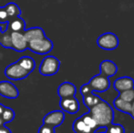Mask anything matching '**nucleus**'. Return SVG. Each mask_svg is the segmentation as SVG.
Here are the masks:
<instances>
[{"mask_svg":"<svg viewBox=\"0 0 134 133\" xmlns=\"http://www.w3.org/2000/svg\"><path fill=\"white\" fill-rule=\"evenodd\" d=\"M88 113L95 119L98 128H106L113 122L114 119V111L112 107L103 100L90 108Z\"/></svg>","mask_w":134,"mask_h":133,"instance_id":"1","label":"nucleus"},{"mask_svg":"<svg viewBox=\"0 0 134 133\" xmlns=\"http://www.w3.org/2000/svg\"><path fill=\"white\" fill-rule=\"evenodd\" d=\"M60 67V61L53 56H48L41 62L39 72L43 76H53L57 74Z\"/></svg>","mask_w":134,"mask_h":133,"instance_id":"2","label":"nucleus"},{"mask_svg":"<svg viewBox=\"0 0 134 133\" xmlns=\"http://www.w3.org/2000/svg\"><path fill=\"white\" fill-rule=\"evenodd\" d=\"M27 48L32 52L38 55H45L48 54L53 49V43L48 37L34 40L27 43Z\"/></svg>","mask_w":134,"mask_h":133,"instance_id":"3","label":"nucleus"},{"mask_svg":"<svg viewBox=\"0 0 134 133\" xmlns=\"http://www.w3.org/2000/svg\"><path fill=\"white\" fill-rule=\"evenodd\" d=\"M97 45L104 50H114L119 47V38L114 33L107 32L97 39Z\"/></svg>","mask_w":134,"mask_h":133,"instance_id":"4","label":"nucleus"},{"mask_svg":"<svg viewBox=\"0 0 134 133\" xmlns=\"http://www.w3.org/2000/svg\"><path fill=\"white\" fill-rule=\"evenodd\" d=\"M88 85L90 86L93 92L102 93L109 89L110 81H109V78L99 73V74L94 76L92 78H90Z\"/></svg>","mask_w":134,"mask_h":133,"instance_id":"5","label":"nucleus"},{"mask_svg":"<svg viewBox=\"0 0 134 133\" xmlns=\"http://www.w3.org/2000/svg\"><path fill=\"white\" fill-rule=\"evenodd\" d=\"M5 75L7 78L13 80H20L26 78L29 75L27 71H26L21 66L18 65V63H12L9 66L7 67L5 70Z\"/></svg>","mask_w":134,"mask_h":133,"instance_id":"6","label":"nucleus"},{"mask_svg":"<svg viewBox=\"0 0 134 133\" xmlns=\"http://www.w3.org/2000/svg\"><path fill=\"white\" fill-rule=\"evenodd\" d=\"M65 119V114L61 110H54L48 113L43 119V124L52 126L54 128L60 126Z\"/></svg>","mask_w":134,"mask_h":133,"instance_id":"7","label":"nucleus"},{"mask_svg":"<svg viewBox=\"0 0 134 133\" xmlns=\"http://www.w3.org/2000/svg\"><path fill=\"white\" fill-rule=\"evenodd\" d=\"M11 42H12V49L16 51L22 52L27 48V41L23 33L11 32Z\"/></svg>","mask_w":134,"mask_h":133,"instance_id":"8","label":"nucleus"},{"mask_svg":"<svg viewBox=\"0 0 134 133\" xmlns=\"http://www.w3.org/2000/svg\"><path fill=\"white\" fill-rule=\"evenodd\" d=\"M60 108L65 112L69 114H76L80 110V102L75 97L65 98L60 100Z\"/></svg>","mask_w":134,"mask_h":133,"instance_id":"9","label":"nucleus"},{"mask_svg":"<svg viewBox=\"0 0 134 133\" xmlns=\"http://www.w3.org/2000/svg\"><path fill=\"white\" fill-rule=\"evenodd\" d=\"M0 95L7 99H16L19 95L18 89L9 81L0 82Z\"/></svg>","mask_w":134,"mask_h":133,"instance_id":"10","label":"nucleus"},{"mask_svg":"<svg viewBox=\"0 0 134 133\" xmlns=\"http://www.w3.org/2000/svg\"><path fill=\"white\" fill-rule=\"evenodd\" d=\"M113 87L118 92L134 89V79L131 77H121L114 81Z\"/></svg>","mask_w":134,"mask_h":133,"instance_id":"11","label":"nucleus"},{"mask_svg":"<svg viewBox=\"0 0 134 133\" xmlns=\"http://www.w3.org/2000/svg\"><path fill=\"white\" fill-rule=\"evenodd\" d=\"M76 92V86L70 82H64V83L60 84L58 89V94L61 99L75 97Z\"/></svg>","mask_w":134,"mask_h":133,"instance_id":"12","label":"nucleus"},{"mask_svg":"<svg viewBox=\"0 0 134 133\" xmlns=\"http://www.w3.org/2000/svg\"><path fill=\"white\" fill-rule=\"evenodd\" d=\"M99 69H100V74L104 76L110 78L116 75L118 72V67L113 61L111 60H103L99 65Z\"/></svg>","mask_w":134,"mask_h":133,"instance_id":"13","label":"nucleus"},{"mask_svg":"<svg viewBox=\"0 0 134 133\" xmlns=\"http://www.w3.org/2000/svg\"><path fill=\"white\" fill-rule=\"evenodd\" d=\"M23 34L25 36L26 39H27V43L46 37L44 30L41 27H32V28L29 29H25Z\"/></svg>","mask_w":134,"mask_h":133,"instance_id":"14","label":"nucleus"},{"mask_svg":"<svg viewBox=\"0 0 134 133\" xmlns=\"http://www.w3.org/2000/svg\"><path fill=\"white\" fill-rule=\"evenodd\" d=\"M7 27L11 31V32H20L23 33L26 29V23L25 20L23 18H15L13 19L9 20L7 22Z\"/></svg>","mask_w":134,"mask_h":133,"instance_id":"15","label":"nucleus"},{"mask_svg":"<svg viewBox=\"0 0 134 133\" xmlns=\"http://www.w3.org/2000/svg\"><path fill=\"white\" fill-rule=\"evenodd\" d=\"M113 105H114V108L116 109H118L119 111L123 112L126 114H131V103L125 101L121 100L120 98L117 97L116 99L113 101Z\"/></svg>","mask_w":134,"mask_h":133,"instance_id":"16","label":"nucleus"},{"mask_svg":"<svg viewBox=\"0 0 134 133\" xmlns=\"http://www.w3.org/2000/svg\"><path fill=\"white\" fill-rule=\"evenodd\" d=\"M72 129L75 133H91L94 131L90 127H88L85 124V122L82 119V117H80L77 119H75L72 125Z\"/></svg>","mask_w":134,"mask_h":133,"instance_id":"17","label":"nucleus"},{"mask_svg":"<svg viewBox=\"0 0 134 133\" xmlns=\"http://www.w3.org/2000/svg\"><path fill=\"white\" fill-rule=\"evenodd\" d=\"M18 63L19 66H21L26 71H27L29 74L34 70V68H35V67H36L35 61H34V59L30 57H20V59H18Z\"/></svg>","mask_w":134,"mask_h":133,"instance_id":"18","label":"nucleus"},{"mask_svg":"<svg viewBox=\"0 0 134 133\" xmlns=\"http://www.w3.org/2000/svg\"><path fill=\"white\" fill-rule=\"evenodd\" d=\"M5 11H7V15H8L9 20L13 19L15 18H18V16H20L21 15V10H20L19 7L16 5V3H8L5 5Z\"/></svg>","mask_w":134,"mask_h":133,"instance_id":"19","label":"nucleus"},{"mask_svg":"<svg viewBox=\"0 0 134 133\" xmlns=\"http://www.w3.org/2000/svg\"><path fill=\"white\" fill-rule=\"evenodd\" d=\"M101 100H102V99H101L100 97L95 95L93 92L83 97V103H84V105L88 109L91 108L92 107H94L95 105H97L98 103L100 102Z\"/></svg>","mask_w":134,"mask_h":133,"instance_id":"20","label":"nucleus"},{"mask_svg":"<svg viewBox=\"0 0 134 133\" xmlns=\"http://www.w3.org/2000/svg\"><path fill=\"white\" fill-rule=\"evenodd\" d=\"M0 44L5 48H12V42H11V31L8 28H5V31L1 33L0 36Z\"/></svg>","mask_w":134,"mask_h":133,"instance_id":"21","label":"nucleus"},{"mask_svg":"<svg viewBox=\"0 0 134 133\" xmlns=\"http://www.w3.org/2000/svg\"><path fill=\"white\" fill-rule=\"evenodd\" d=\"M81 117H82V119H83V121L85 122V124H86L88 127H90L92 130H95L96 129H98L97 123H96L95 119L92 118V116L90 115V113L83 114Z\"/></svg>","mask_w":134,"mask_h":133,"instance_id":"22","label":"nucleus"},{"mask_svg":"<svg viewBox=\"0 0 134 133\" xmlns=\"http://www.w3.org/2000/svg\"><path fill=\"white\" fill-rule=\"evenodd\" d=\"M118 97L121 99V100L131 103L134 100V89H127V90L119 92V96Z\"/></svg>","mask_w":134,"mask_h":133,"instance_id":"23","label":"nucleus"},{"mask_svg":"<svg viewBox=\"0 0 134 133\" xmlns=\"http://www.w3.org/2000/svg\"><path fill=\"white\" fill-rule=\"evenodd\" d=\"M1 117H2V119H4L5 123L11 122V121H12L13 119H14V118H15V112H14V110H13L12 108L5 107V109H4Z\"/></svg>","mask_w":134,"mask_h":133,"instance_id":"24","label":"nucleus"},{"mask_svg":"<svg viewBox=\"0 0 134 133\" xmlns=\"http://www.w3.org/2000/svg\"><path fill=\"white\" fill-rule=\"evenodd\" d=\"M106 131L108 133H125V130L122 125L111 123L110 125L106 127Z\"/></svg>","mask_w":134,"mask_h":133,"instance_id":"25","label":"nucleus"},{"mask_svg":"<svg viewBox=\"0 0 134 133\" xmlns=\"http://www.w3.org/2000/svg\"><path fill=\"white\" fill-rule=\"evenodd\" d=\"M9 21L8 15L5 11V7H0V24H7Z\"/></svg>","mask_w":134,"mask_h":133,"instance_id":"26","label":"nucleus"},{"mask_svg":"<svg viewBox=\"0 0 134 133\" xmlns=\"http://www.w3.org/2000/svg\"><path fill=\"white\" fill-rule=\"evenodd\" d=\"M38 133H55V128L47 124H43L39 128Z\"/></svg>","mask_w":134,"mask_h":133,"instance_id":"27","label":"nucleus"},{"mask_svg":"<svg viewBox=\"0 0 134 133\" xmlns=\"http://www.w3.org/2000/svg\"><path fill=\"white\" fill-rule=\"evenodd\" d=\"M93 92V90H92V89L90 88V86L88 84H84V85L81 86L80 88V94L82 95V97L86 96V95L88 94H90V93Z\"/></svg>","mask_w":134,"mask_h":133,"instance_id":"28","label":"nucleus"},{"mask_svg":"<svg viewBox=\"0 0 134 133\" xmlns=\"http://www.w3.org/2000/svg\"><path fill=\"white\" fill-rule=\"evenodd\" d=\"M0 133H12L11 132V130H9L8 128H7V127H1L0 128Z\"/></svg>","mask_w":134,"mask_h":133,"instance_id":"29","label":"nucleus"},{"mask_svg":"<svg viewBox=\"0 0 134 133\" xmlns=\"http://www.w3.org/2000/svg\"><path fill=\"white\" fill-rule=\"evenodd\" d=\"M130 115L131 116V118L134 119V100L131 102V114Z\"/></svg>","mask_w":134,"mask_h":133,"instance_id":"30","label":"nucleus"},{"mask_svg":"<svg viewBox=\"0 0 134 133\" xmlns=\"http://www.w3.org/2000/svg\"><path fill=\"white\" fill-rule=\"evenodd\" d=\"M5 124V121H4V119H2V117L0 116V128H1V127H4V125Z\"/></svg>","mask_w":134,"mask_h":133,"instance_id":"31","label":"nucleus"},{"mask_svg":"<svg viewBox=\"0 0 134 133\" xmlns=\"http://www.w3.org/2000/svg\"><path fill=\"white\" fill-rule=\"evenodd\" d=\"M4 109H5V106H4V105H2V104H0V116L2 115Z\"/></svg>","mask_w":134,"mask_h":133,"instance_id":"32","label":"nucleus"},{"mask_svg":"<svg viewBox=\"0 0 134 133\" xmlns=\"http://www.w3.org/2000/svg\"><path fill=\"white\" fill-rule=\"evenodd\" d=\"M99 133H108L106 130H104V131H101V132H99Z\"/></svg>","mask_w":134,"mask_h":133,"instance_id":"33","label":"nucleus"},{"mask_svg":"<svg viewBox=\"0 0 134 133\" xmlns=\"http://www.w3.org/2000/svg\"><path fill=\"white\" fill-rule=\"evenodd\" d=\"M1 33H2V29H1V27H0V36H1Z\"/></svg>","mask_w":134,"mask_h":133,"instance_id":"34","label":"nucleus"},{"mask_svg":"<svg viewBox=\"0 0 134 133\" xmlns=\"http://www.w3.org/2000/svg\"><path fill=\"white\" fill-rule=\"evenodd\" d=\"M91 133H95V132H94V131H93V132H91Z\"/></svg>","mask_w":134,"mask_h":133,"instance_id":"35","label":"nucleus"},{"mask_svg":"<svg viewBox=\"0 0 134 133\" xmlns=\"http://www.w3.org/2000/svg\"><path fill=\"white\" fill-rule=\"evenodd\" d=\"M132 133H134V132H132Z\"/></svg>","mask_w":134,"mask_h":133,"instance_id":"36","label":"nucleus"}]
</instances>
